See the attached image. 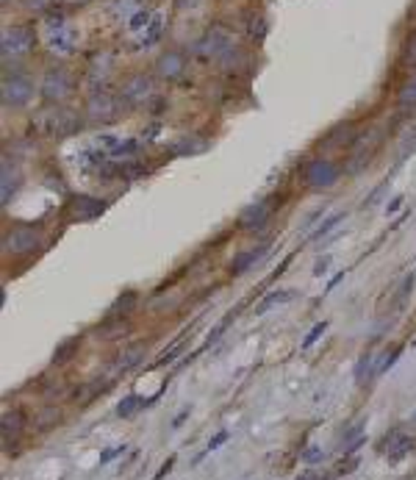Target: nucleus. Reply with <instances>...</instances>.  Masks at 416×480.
Masks as SVG:
<instances>
[{
    "label": "nucleus",
    "mask_w": 416,
    "mask_h": 480,
    "mask_svg": "<svg viewBox=\"0 0 416 480\" xmlns=\"http://www.w3.org/2000/svg\"><path fill=\"white\" fill-rule=\"evenodd\" d=\"M397 106H400V108H416V75H411V78L400 86V92H397Z\"/></svg>",
    "instance_id": "17"
},
{
    "label": "nucleus",
    "mask_w": 416,
    "mask_h": 480,
    "mask_svg": "<svg viewBox=\"0 0 416 480\" xmlns=\"http://www.w3.org/2000/svg\"><path fill=\"white\" fill-rule=\"evenodd\" d=\"M47 45H50V50H56V53H72V50H75V31L67 28V26L59 28V31H50Z\"/></svg>",
    "instance_id": "14"
},
{
    "label": "nucleus",
    "mask_w": 416,
    "mask_h": 480,
    "mask_svg": "<svg viewBox=\"0 0 416 480\" xmlns=\"http://www.w3.org/2000/svg\"><path fill=\"white\" fill-rule=\"evenodd\" d=\"M161 28H164V20H161L159 14L150 20V26L145 28V33H142V45L145 48H150V45H156L159 42V36H161Z\"/></svg>",
    "instance_id": "21"
},
{
    "label": "nucleus",
    "mask_w": 416,
    "mask_h": 480,
    "mask_svg": "<svg viewBox=\"0 0 416 480\" xmlns=\"http://www.w3.org/2000/svg\"><path fill=\"white\" fill-rule=\"evenodd\" d=\"M403 62L408 67H416V33L411 36V42H408V48H405V56H403Z\"/></svg>",
    "instance_id": "33"
},
{
    "label": "nucleus",
    "mask_w": 416,
    "mask_h": 480,
    "mask_svg": "<svg viewBox=\"0 0 416 480\" xmlns=\"http://www.w3.org/2000/svg\"><path fill=\"white\" fill-rule=\"evenodd\" d=\"M172 464H175V455H172V458H167V464H164L159 472H156V478H153V480H164V478H167V475H169V469H172Z\"/></svg>",
    "instance_id": "39"
},
{
    "label": "nucleus",
    "mask_w": 416,
    "mask_h": 480,
    "mask_svg": "<svg viewBox=\"0 0 416 480\" xmlns=\"http://www.w3.org/2000/svg\"><path fill=\"white\" fill-rule=\"evenodd\" d=\"M69 92H72V78L64 67H53V69L45 72V78H42V97L45 100L62 103Z\"/></svg>",
    "instance_id": "3"
},
{
    "label": "nucleus",
    "mask_w": 416,
    "mask_h": 480,
    "mask_svg": "<svg viewBox=\"0 0 416 480\" xmlns=\"http://www.w3.org/2000/svg\"><path fill=\"white\" fill-rule=\"evenodd\" d=\"M64 3H69V6H84V3H89V0H64Z\"/></svg>",
    "instance_id": "44"
},
{
    "label": "nucleus",
    "mask_w": 416,
    "mask_h": 480,
    "mask_svg": "<svg viewBox=\"0 0 416 480\" xmlns=\"http://www.w3.org/2000/svg\"><path fill=\"white\" fill-rule=\"evenodd\" d=\"M78 345H81V339H78V336L64 339V342L56 347V352H53V364H64V361H69V358L78 352Z\"/></svg>",
    "instance_id": "19"
},
{
    "label": "nucleus",
    "mask_w": 416,
    "mask_h": 480,
    "mask_svg": "<svg viewBox=\"0 0 416 480\" xmlns=\"http://www.w3.org/2000/svg\"><path fill=\"white\" fill-rule=\"evenodd\" d=\"M266 250H269V242H258L253 247H247V250H242L239 256L230 261V267H227V272L233 275V278H239V275H244L247 269H253L261 258L266 256Z\"/></svg>",
    "instance_id": "9"
},
{
    "label": "nucleus",
    "mask_w": 416,
    "mask_h": 480,
    "mask_svg": "<svg viewBox=\"0 0 416 480\" xmlns=\"http://www.w3.org/2000/svg\"><path fill=\"white\" fill-rule=\"evenodd\" d=\"M342 178V169H339V164L330 159H311L305 167H303V181H305V186H311V189H330L336 181Z\"/></svg>",
    "instance_id": "2"
},
{
    "label": "nucleus",
    "mask_w": 416,
    "mask_h": 480,
    "mask_svg": "<svg viewBox=\"0 0 416 480\" xmlns=\"http://www.w3.org/2000/svg\"><path fill=\"white\" fill-rule=\"evenodd\" d=\"M20 425H23V422H20V414H6L3 416V436L9 439V430H14V433H17V430H20Z\"/></svg>",
    "instance_id": "31"
},
{
    "label": "nucleus",
    "mask_w": 416,
    "mask_h": 480,
    "mask_svg": "<svg viewBox=\"0 0 416 480\" xmlns=\"http://www.w3.org/2000/svg\"><path fill=\"white\" fill-rule=\"evenodd\" d=\"M303 458H305V464H317V461L325 458V452H322V447H308L303 452Z\"/></svg>",
    "instance_id": "35"
},
{
    "label": "nucleus",
    "mask_w": 416,
    "mask_h": 480,
    "mask_svg": "<svg viewBox=\"0 0 416 480\" xmlns=\"http://www.w3.org/2000/svg\"><path fill=\"white\" fill-rule=\"evenodd\" d=\"M297 480H320V475H317V472H303Z\"/></svg>",
    "instance_id": "43"
},
{
    "label": "nucleus",
    "mask_w": 416,
    "mask_h": 480,
    "mask_svg": "<svg viewBox=\"0 0 416 480\" xmlns=\"http://www.w3.org/2000/svg\"><path fill=\"white\" fill-rule=\"evenodd\" d=\"M69 211H72V217L86 223V220H95V217H100L106 211V203L95 200V197H86V194H78V197L69 200Z\"/></svg>",
    "instance_id": "10"
},
{
    "label": "nucleus",
    "mask_w": 416,
    "mask_h": 480,
    "mask_svg": "<svg viewBox=\"0 0 416 480\" xmlns=\"http://www.w3.org/2000/svg\"><path fill=\"white\" fill-rule=\"evenodd\" d=\"M156 69H159V75L164 81H175V78H181L184 69H186V56H184L181 50H167L159 59Z\"/></svg>",
    "instance_id": "12"
},
{
    "label": "nucleus",
    "mask_w": 416,
    "mask_h": 480,
    "mask_svg": "<svg viewBox=\"0 0 416 480\" xmlns=\"http://www.w3.org/2000/svg\"><path fill=\"white\" fill-rule=\"evenodd\" d=\"M352 139H355V130H352V125H339V128L327 136V145H336V147H342V145H347V142H352Z\"/></svg>",
    "instance_id": "23"
},
{
    "label": "nucleus",
    "mask_w": 416,
    "mask_h": 480,
    "mask_svg": "<svg viewBox=\"0 0 416 480\" xmlns=\"http://www.w3.org/2000/svg\"><path fill=\"white\" fill-rule=\"evenodd\" d=\"M145 406H147V400H142L139 394H128V397H123V400H120V406H117V416L128 419V416H133L139 408H145Z\"/></svg>",
    "instance_id": "18"
},
{
    "label": "nucleus",
    "mask_w": 416,
    "mask_h": 480,
    "mask_svg": "<svg viewBox=\"0 0 416 480\" xmlns=\"http://www.w3.org/2000/svg\"><path fill=\"white\" fill-rule=\"evenodd\" d=\"M197 0H175V9H192Z\"/></svg>",
    "instance_id": "42"
},
{
    "label": "nucleus",
    "mask_w": 416,
    "mask_h": 480,
    "mask_svg": "<svg viewBox=\"0 0 416 480\" xmlns=\"http://www.w3.org/2000/svg\"><path fill=\"white\" fill-rule=\"evenodd\" d=\"M26 6H28L31 11H47V9L53 6V0H26Z\"/></svg>",
    "instance_id": "37"
},
{
    "label": "nucleus",
    "mask_w": 416,
    "mask_h": 480,
    "mask_svg": "<svg viewBox=\"0 0 416 480\" xmlns=\"http://www.w3.org/2000/svg\"><path fill=\"white\" fill-rule=\"evenodd\" d=\"M383 442H388V450H386V455H388V461L391 464H397L400 458H405L411 450L416 447V442H414V436H405V433H391V436H386Z\"/></svg>",
    "instance_id": "13"
},
{
    "label": "nucleus",
    "mask_w": 416,
    "mask_h": 480,
    "mask_svg": "<svg viewBox=\"0 0 416 480\" xmlns=\"http://www.w3.org/2000/svg\"><path fill=\"white\" fill-rule=\"evenodd\" d=\"M33 95V84L23 75H11L3 81V89H0V97H3V106L6 108H20L26 106Z\"/></svg>",
    "instance_id": "4"
},
{
    "label": "nucleus",
    "mask_w": 416,
    "mask_h": 480,
    "mask_svg": "<svg viewBox=\"0 0 416 480\" xmlns=\"http://www.w3.org/2000/svg\"><path fill=\"white\" fill-rule=\"evenodd\" d=\"M17 184H20V175H17V169L11 167L9 169V159H3V181H0V203L6 206L9 200H11V194L17 192Z\"/></svg>",
    "instance_id": "15"
},
{
    "label": "nucleus",
    "mask_w": 416,
    "mask_h": 480,
    "mask_svg": "<svg viewBox=\"0 0 416 480\" xmlns=\"http://www.w3.org/2000/svg\"><path fill=\"white\" fill-rule=\"evenodd\" d=\"M123 100L130 103V106H139L150 97V78L147 75H130L128 81L123 84Z\"/></svg>",
    "instance_id": "11"
},
{
    "label": "nucleus",
    "mask_w": 416,
    "mask_h": 480,
    "mask_svg": "<svg viewBox=\"0 0 416 480\" xmlns=\"http://www.w3.org/2000/svg\"><path fill=\"white\" fill-rule=\"evenodd\" d=\"M372 361H375V352H364V355L358 358V364H355V384L358 386L366 384V378H369V372H372Z\"/></svg>",
    "instance_id": "20"
},
{
    "label": "nucleus",
    "mask_w": 416,
    "mask_h": 480,
    "mask_svg": "<svg viewBox=\"0 0 416 480\" xmlns=\"http://www.w3.org/2000/svg\"><path fill=\"white\" fill-rule=\"evenodd\" d=\"M325 330H327V322H325V320L317 322V325L311 328V333H308V336L303 339V350H308V347H311V345H314V342L320 339V336H322V333H325Z\"/></svg>",
    "instance_id": "29"
},
{
    "label": "nucleus",
    "mask_w": 416,
    "mask_h": 480,
    "mask_svg": "<svg viewBox=\"0 0 416 480\" xmlns=\"http://www.w3.org/2000/svg\"><path fill=\"white\" fill-rule=\"evenodd\" d=\"M414 281H416V275H414V272L403 278V284H400V291H397V297H394V303H397V306H403V303L408 300V294L414 291Z\"/></svg>",
    "instance_id": "28"
},
{
    "label": "nucleus",
    "mask_w": 416,
    "mask_h": 480,
    "mask_svg": "<svg viewBox=\"0 0 416 480\" xmlns=\"http://www.w3.org/2000/svg\"><path fill=\"white\" fill-rule=\"evenodd\" d=\"M272 208H275V203H272L269 197L250 203V206L242 208V214H239V228H244V230H258V228H264L266 220L272 217Z\"/></svg>",
    "instance_id": "7"
},
{
    "label": "nucleus",
    "mask_w": 416,
    "mask_h": 480,
    "mask_svg": "<svg viewBox=\"0 0 416 480\" xmlns=\"http://www.w3.org/2000/svg\"><path fill=\"white\" fill-rule=\"evenodd\" d=\"M42 245V230L33 225H14L3 233V253L6 256H28Z\"/></svg>",
    "instance_id": "1"
},
{
    "label": "nucleus",
    "mask_w": 416,
    "mask_h": 480,
    "mask_svg": "<svg viewBox=\"0 0 416 480\" xmlns=\"http://www.w3.org/2000/svg\"><path fill=\"white\" fill-rule=\"evenodd\" d=\"M400 206H403V197H394V200L388 203V208H386V211H388V214H394V211H397Z\"/></svg>",
    "instance_id": "41"
},
{
    "label": "nucleus",
    "mask_w": 416,
    "mask_h": 480,
    "mask_svg": "<svg viewBox=\"0 0 416 480\" xmlns=\"http://www.w3.org/2000/svg\"><path fill=\"white\" fill-rule=\"evenodd\" d=\"M86 114H89V120H95V123H111V120L120 114V103L111 95L100 92V95H95L86 103Z\"/></svg>",
    "instance_id": "8"
},
{
    "label": "nucleus",
    "mask_w": 416,
    "mask_h": 480,
    "mask_svg": "<svg viewBox=\"0 0 416 480\" xmlns=\"http://www.w3.org/2000/svg\"><path fill=\"white\" fill-rule=\"evenodd\" d=\"M330 269V256H322L320 261H317V267H314V275L320 278V275H325Z\"/></svg>",
    "instance_id": "38"
},
{
    "label": "nucleus",
    "mask_w": 416,
    "mask_h": 480,
    "mask_svg": "<svg viewBox=\"0 0 416 480\" xmlns=\"http://www.w3.org/2000/svg\"><path fill=\"white\" fill-rule=\"evenodd\" d=\"M142 26H145V28L150 26V11H147V9H136V11H133V17L128 20L130 31H139Z\"/></svg>",
    "instance_id": "27"
},
{
    "label": "nucleus",
    "mask_w": 416,
    "mask_h": 480,
    "mask_svg": "<svg viewBox=\"0 0 416 480\" xmlns=\"http://www.w3.org/2000/svg\"><path fill=\"white\" fill-rule=\"evenodd\" d=\"M200 150H206V142H181V145H178V153H181V156L200 153Z\"/></svg>",
    "instance_id": "32"
},
{
    "label": "nucleus",
    "mask_w": 416,
    "mask_h": 480,
    "mask_svg": "<svg viewBox=\"0 0 416 480\" xmlns=\"http://www.w3.org/2000/svg\"><path fill=\"white\" fill-rule=\"evenodd\" d=\"M342 220H344V214H333V217H327V220H325V223H322L320 228H317V230L308 236V239H311V242H320V239H325V236H327V233H330L336 225L342 223Z\"/></svg>",
    "instance_id": "24"
},
{
    "label": "nucleus",
    "mask_w": 416,
    "mask_h": 480,
    "mask_svg": "<svg viewBox=\"0 0 416 480\" xmlns=\"http://www.w3.org/2000/svg\"><path fill=\"white\" fill-rule=\"evenodd\" d=\"M294 297V291L291 289H281V291H269L261 303H258V308H256V314H266L269 308H275V306H283V303H288Z\"/></svg>",
    "instance_id": "16"
},
{
    "label": "nucleus",
    "mask_w": 416,
    "mask_h": 480,
    "mask_svg": "<svg viewBox=\"0 0 416 480\" xmlns=\"http://www.w3.org/2000/svg\"><path fill=\"white\" fill-rule=\"evenodd\" d=\"M120 452H125V445H117V447H108V450H106V452H103V455H100V464H108V461H111V458H117Z\"/></svg>",
    "instance_id": "36"
},
{
    "label": "nucleus",
    "mask_w": 416,
    "mask_h": 480,
    "mask_svg": "<svg viewBox=\"0 0 416 480\" xmlns=\"http://www.w3.org/2000/svg\"><path fill=\"white\" fill-rule=\"evenodd\" d=\"M136 150H139V142H136V139H125V142H114V145H111V156H114V159L130 156V153H136Z\"/></svg>",
    "instance_id": "26"
},
{
    "label": "nucleus",
    "mask_w": 416,
    "mask_h": 480,
    "mask_svg": "<svg viewBox=\"0 0 416 480\" xmlns=\"http://www.w3.org/2000/svg\"><path fill=\"white\" fill-rule=\"evenodd\" d=\"M342 281H344V272H339V275H333V278H330V284H327V289H325V294H327V291H333V289L339 286Z\"/></svg>",
    "instance_id": "40"
},
{
    "label": "nucleus",
    "mask_w": 416,
    "mask_h": 480,
    "mask_svg": "<svg viewBox=\"0 0 416 480\" xmlns=\"http://www.w3.org/2000/svg\"><path fill=\"white\" fill-rule=\"evenodd\" d=\"M227 436H230L227 430H220V433H217V436H214V439L208 442V447H206V452H214V450H217V447H223L225 442H227Z\"/></svg>",
    "instance_id": "34"
},
{
    "label": "nucleus",
    "mask_w": 416,
    "mask_h": 480,
    "mask_svg": "<svg viewBox=\"0 0 416 480\" xmlns=\"http://www.w3.org/2000/svg\"><path fill=\"white\" fill-rule=\"evenodd\" d=\"M145 350H147L145 345H133V347H130V350H125V355H123V358L117 361V367H120L123 372H125V369H130L133 364H139V361H142V355H145Z\"/></svg>",
    "instance_id": "22"
},
{
    "label": "nucleus",
    "mask_w": 416,
    "mask_h": 480,
    "mask_svg": "<svg viewBox=\"0 0 416 480\" xmlns=\"http://www.w3.org/2000/svg\"><path fill=\"white\" fill-rule=\"evenodd\" d=\"M33 48V31L28 26H11L3 31V59L23 56Z\"/></svg>",
    "instance_id": "6"
},
{
    "label": "nucleus",
    "mask_w": 416,
    "mask_h": 480,
    "mask_svg": "<svg viewBox=\"0 0 416 480\" xmlns=\"http://www.w3.org/2000/svg\"><path fill=\"white\" fill-rule=\"evenodd\" d=\"M400 352H403V347H394V350H391V355H386L383 361L378 364V369H375V375H383V372H388V369H391V367L397 364V358H400Z\"/></svg>",
    "instance_id": "30"
},
{
    "label": "nucleus",
    "mask_w": 416,
    "mask_h": 480,
    "mask_svg": "<svg viewBox=\"0 0 416 480\" xmlns=\"http://www.w3.org/2000/svg\"><path fill=\"white\" fill-rule=\"evenodd\" d=\"M266 17L264 14H256L253 20H250V26H247V33H250V39H256V42H261L264 36H266Z\"/></svg>",
    "instance_id": "25"
},
{
    "label": "nucleus",
    "mask_w": 416,
    "mask_h": 480,
    "mask_svg": "<svg viewBox=\"0 0 416 480\" xmlns=\"http://www.w3.org/2000/svg\"><path fill=\"white\" fill-rule=\"evenodd\" d=\"M230 48V36L225 28H211L206 36L194 42V56L197 59H220L225 50Z\"/></svg>",
    "instance_id": "5"
}]
</instances>
